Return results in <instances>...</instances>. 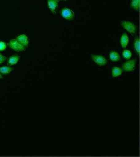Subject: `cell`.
Here are the masks:
<instances>
[{"instance_id": "6da1fadb", "label": "cell", "mask_w": 140, "mask_h": 157, "mask_svg": "<svg viewBox=\"0 0 140 157\" xmlns=\"http://www.w3.org/2000/svg\"><path fill=\"white\" fill-rule=\"evenodd\" d=\"M121 25L127 32L131 33H135L137 31V27L134 24L130 21H122L121 22Z\"/></svg>"}, {"instance_id": "7a4b0ae2", "label": "cell", "mask_w": 140, "mask_h": 157, "mask_svg": "<svg viewBox=\"0 0 140 157\" xmlns=\"http://www.w3.org/2000/svg\"><path fill=\"white\" fill-rule=\"evenodd\" d=\"M136 60L135 59L130 60L123 63L121 66V67L123 71L125 72L133 71L136 67Z\"/></svg>"}, {"instance_id": "3957f363", "label": "cell", "mask_w": 140, "mask_h": 157, "mask_svg": "<svg viewBox=\"0 0 140 157\" xmlns=\"http://www.w3.org/2000/svg\"><path fill=\"white\" fill-rule=\"evenodd\" d=\"M9 46L11 49L17 52L24 51L26 47L18 42L16 39H11L9 42Z\"/></svg>"}, {"instance_id": "277c9868", "label": "cell", "mask_w": 140, "mask_h": 157, "mask_svg": "<svg viewBox=\"0 0 140 157\" xmlns=\"http://www.w3.org/2000/svg\"><path fill=\"white\" fill-rule=\"evenodd\" d=\"M93 61L95 62V63L97 64L99 66L103 67L106 64L107 60L103 56L98 55H91Z\"/></svg>"}, {"instance_id": "5b68a950", "label": "cell", "mask_w": 140, "mask_h": 157, "mask_svg": "<svg viewBox=\"0 0 140 157\" xmlns=\"http://www.w3.org/2000/svg\"><path fill=\"white\" fill-rule=\"evenodd\" d=\"M61 14L65 19L68 20L73 19L74 17V12L69 8H65L62 9L61 11Z\"/></svg>"}, {"instance_id": "8992f818", "label": "cell", "mask_w": 140, "mask_h": 157, "mask_svg": "<svg viewBox=\"0 0 140 157\" xmlns=\"http://www.w3.org/2000/svg\"><path fill=\"white\" fill-rule=\"evenodd\" d=\"M16 39L17 40L18 42H19L22 45H24L25 47H27L28 46V45H29V39H28L27 36L25 34H23V35L18 36Z\"/></svg>"}, {"instance_id": "52a82bcc", "label": "cell", "mask_w": 140, "mask_h": 157, "mask_svg": "<svg viewBox=\"0 0 140 157\" xmlns=\"http://www.w3.org/2000/svg\"><path fill=\"white\" fill-rule=\"evenodd\" d=\"M47 4L50 9L54 13L58 5V1L56 0H47Z\"/></svg>"}, {"instance_id": "ba28073f", "label": "cell", "mask_w": 140, "mask_h": 157, "mask_svg": "<svg viewBox=\"0 0 140 157\" xmlns=\"http://www.w3.org/2000/svg\"><path fill=\"white\" fill-rule=\"evenodd\" d=\"M129 42V38L126 33L123 34L122 35L120 40V42L122 48H126Z\"/></svg>"}, {"instance_id": "9c48e42d", "label": "cell", "mask_w": 140, "mask_h": 157, "mask_svg": "<svg viewBox=\"0 0 140 157\" xmlns=\"http://www.w3.org/2000/svg\"><path fill=\"white\" fill-rule=\"evenodd\" d=\"M20 59V57L18 56L17 54L14 55L10 57L8 61V66H11L12 65L16 64L19 61Z\"/></svg>"}, {"instance_id": "30bf717a", "label": "cell", "mask_w": 140, "mask_h": 157, "mask_svg": "<svg viewBox=\"0 0 140 157\" xmlns=\"http://www.w3.org/2000/svg\"><path fill=\"white\" fill-rule=\"evenodd\" d=\"M110 58L113 61L118 62L121 59V56L118 52L115 51H112L110 53Z\"/></svg>"}, {"instance_id": "8fae6325", "label": "cell", "mask_w": 140, "mask_h": 157, "mask_svg": "<svg viewBox=\"0 0 140 157\" xmlns=\"http://www.w3.org/2000/svg\"><path fill=\"white\" fill-rule=\"evenodd\" d=\"M123 72V70L121 68L118 67H114L113 68L112 70V75L114 77H118V76H120Z\"/></svg>"}, {"instance_id": "7c38bea8", "label": "cell", "mask_w": 140, "mask_h": 157, "mask_svg": "<svg viewBox=\"0 0 140 157\" xmlns=\"http://www.w3.org/2000/svg\"><path fill=\"white\" fill-rule=\"evenodd\" d=\"M134 50L136 53L139 55L140 53V39L138 38H136L134 40Z\"/></svg>"}, {"instance_id": "4fadbf2b", "label": "cell", "mask_w": 140, "mask_h": 157, "mask_svg": "<svg viewBox=\"0 0 140 157\" xmlns=\"http://www.w3.org/2000/svg\"><path fill=\"white\" fill-rule=\"evenodd\" d=\"M130 6L133 9L138 10L140 7V0H132Z\"/></svg>"}, {"instance_id": "5bb4252c", "label": "cell", "mask_w": 140, "mask_h": 157, "mask_svg": "<svg viewBox=\"0 0 140 157\" xmlns=\"http://www.w3.org/2000/svg\"><path fill=\"white\" fill-rule=\"evenodd\" d=\"M13 69L9 67H0V72L3 74H7L13 71Z\"/></svg>"}, {"instance_id": "9a60e30c", "label": "cell", "mask_w": 140, "mask_h": 157, "mask_svg": "<svg viewBox=\"0 0 140 157\" xmlns=\"http://www.w3.org/2000/svg\"><path fill=\"white\" fill-rule=\"evenodd\" d=\"M123 57L126 59H129L131 57L132 53L131 51L127 49H125L123 51Z\"/></svg>"}, {"instance_id": "2e32d148", "label": "cell", "mask_w": 140, "mask_h": 157, "mask_svg": "<svg viewBox=\"0 0 140 157\" xmlns=\"http://www.w3.org/2000/svg\"><path fill=\"white\" fill-rule=\"evenodd\" d=\"M8 44L4 42H0V51L5 50L7 48Z\"/></svg>"}, {"instance_id": "e0dca14e", "label": "cell", "mask_w": 140, "mask_h": 157, "mask_svg": "<svg viewBox=\"0 0 140 157\" xmlns=\"http://www.w3.org/2000/svg\"><path fill=\"white\" fill-rule=\"evenodd\" d=\"M7 58L6 57L2 55L0 53V64L3 63L6 61L7 60Z\"/></svg>"}, {"instance_id": "ac0fdd59", "label": "cell", "mask_w": 140, "mask_h": 157, "mask_svg": "<svg viewBox=\"0 0 140 157\" xmlns=\"http://www.w3.org/2000/svg\"><path fill=\"white\" fill-rule=\"evenodd\" d=\"M3 78V77L1 74H0V78Z\"/></svg>"}, {"instance_id": "d6986e66", "label": "cell", "mask_w": 140, "mask_h": 157, "mask_svg": "<svg viewBox=\"0 0 140 157\" xmlns=\"http://www.w3.org/2000/svg\"><path fill=\"white\" fill-rule=\"evenodd\" d=\"M57 1H67V0H56Z\"/></svg>"}]
</instances>
